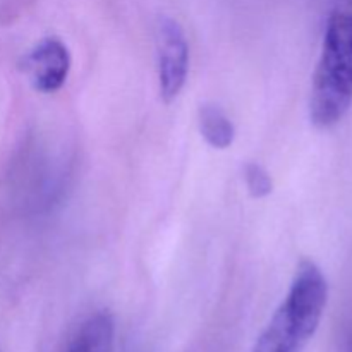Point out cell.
Masks as SVG:
<instances>
[{
  "mask_svg": "<svg viewBox=\"0 0 352 352\" xmlns=\"http://www.w3.org/2000/svg\"><path fill=\"white\" fill-rule=\"evenodd\" d=\"M329 284L318 265L302 260L280 308L254 344L253 352H301L322 322Z\"/></svg>",
  "mask_w": 352,
  "mask_h": 352,
  "instance_id": "obj_1",
  "label": "cell"
},
{
  "mask_svg": "<svg viewBox=\"0 0 352 352\" xmlns=\"http://www.w3.org/2000/svg\"><path fill=\"white\" fill-rule=\"evenodd\" d=\"M352 105V9L336 10L327 23L322 55L313 76L309 117L329 129Z\"/></svg>",
  "mask_w": 352,
  "mask_h": 352,
  "instance_id": "obj_2",
  "label": "cell"
},
{
  "mask_svg": "<svg viewBox=\"0 0 352 352\" xmlns=\"http://www.w3.org/2000/svg\"><path fill=\"white\" fill-rule=\"evenodd\" d=\"M158 81L165 102H172L182 91L189 71V47L177 21L162 17L157 33Z\"/></svg>",
  "mask_w": 352,
  "mask_h": 352,
  "instance_id": "obj_3",
  "label": "cell"
},
{
  "mask_svg": "<svg viewBox=\"0 0 352 352\" xmlns=\"http://www.w3.org/2000/svg\"><path fill=\"white\" fill-rule=\"evenodd\" d=\"M24 71L34 89L54 93L64 86L71 71V54L58 38H45L24 58Z\"/></svg>",
  "mask_w": 352,
  "mask_h": 352,
  "instance_id": "obj_4",
  "label": "cell"
},
{
  "mask_svg": "<svg viewBox=\"0 0 352 352\" xmlns=\"http://www.w3.org/2000/svg\"><path fill=\"white\" fill-rule=\"evenodd\" d=\"M113 337V316L109 311H98L82 323L67 352H112Z\"/></svg>",
  "mask_w": 352,
  "mask_h": 352,
  "instance_id": "obj_5",
  "label": "cell"
},
{
  "mask_svg": "<svg viewBox=\"0 0 352 352\" xmlns=\"http://www.w3.org/2000/svg\"><path fill=\"white\" fill-rule=\"evenodd\" d=\"M198 122L201 136L212 148L227 150L234 143L236 127L232 120L226 116V112L215 103H205L199 107Z\"/></svg>",
  "mask_w": 352,
  "mask_h": 352,
  "instance_id": "obj_6",
  "label": "cell"
},
{
  "mask_svg": "<svg viewBox=\"0 0 352 352\" xmlns=\"http://www.w3.org/2000/svg\"><path fill=\"white\" fill-rule=\"evenodd\" d=\"M244 181H246L248 191L253 198H265L274 189L270 174L260 164H248L244 167Z\"/></svg>",
  "mask_w": 352,
  "mask_h": 352,
  "instance_id": "obj_7",
  "label": "cell"
}]
</instances>
